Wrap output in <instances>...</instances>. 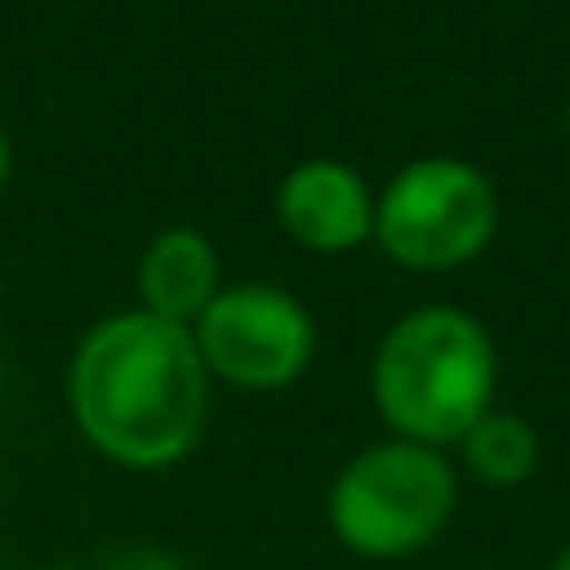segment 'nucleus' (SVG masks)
<instances>
[{"instance_id":"f257e3e1","label":"nucleus","mask_w":570,"mask_h":570,"mask_svg":"<svg viewBox=\"0 0 570 570\" xmlns=\"http://www.w3.org/2000/svg\"><path fill=\"white\" fill-rule=\"evenodd\" d=\"M66 405L96 455L120 471H170L206 435L210 371L190 325L150 311L96 321L66 365Z\"/></svg>"},{"instance_id":"f03ea898","label":"nucleus","mask_w":570,"mask_h":570,"mask_svg":"<svg viewBox=\"0 0 570 570\" xmlns=\"http://www.w3.org/2000/svg\"><path fill=\"white\" fill-rule=\"evenodd\" d=\"M501 355L471 311L421 305L385 331L371 361V401L395 441L445 451L495 411Z\"/></svg>"},{"instance_id":"7ed1b4c3","label":"nucleus","mask_w":570,"mask_h":570,"mask_svg":"<svg viewBox=\"0 0 570 570\" xmlns=\"http://www.w3.org/2000/svg\"><path fill=\"white\" fill-rule=\"evenodd\" d=\"M461 481L445 451L415 441H375L331 481L325 521L361 561H405L451 525Z\"/></svg>"},{"instance_id":"20e7f679","label":"nucleus","mask_w":570,"mask_h":570,"mask_svg":"<svg viewBox=\"0 0 570 570\" xmlns=\"http://www.w3.org/2000/svg\"><path fill=\"white\" fill-rule=\"evenodd\" d=\"M501 200L485 170L451 156L401 166L375 196V246L405 271H461L495 240Z\"/></svg>"},{"instance_id":"39448f33","label":"nucleus","mask_w":570,"mask_h":570,"mask_svg":"<svg viewBox=\"0 0 570 570\" xmlns=\"http://www.w3.org/2000/svg\"><path fill=\"white\" fill-rule=\"evenodd\" d=\"M210 381L236 391H285L315 361V321L281 285H220V295L190 325Z\"/></svg>"},{"instance_id":"423d86ee","label":"nucleus","mask_w":570,"mask_h":570,"mask_svg":"<svg viewBox=\"0 0 570 570\" xmlns=\"http://www.w3.org/2000/svg\"><path fill=\"white\" fill-rule=\"evenodd\" d=\"M276 220L301 250L345 256L375 236V190L345 160H301L276 186Z\"/></svg>"},{"instance_id":"0eeeda50","label":"nucleus","mask_w":570,"mask_h":570,"mask_svg":"<svg viewBox=\"0 0 570 570\" xmlns=\"http://www.w3.org/2000/svg\"><path fill=\"white\" fill-rule=\"evenodd\" d=\"M140 311L170 325H196L220 295V256L196 226H170L140 250L136 266Z\"/></svg>"},{"instance_id":"6e6552de","label":"nucleus","mask_w":570,"mask_h":570,"mask_svg":"<svg viewBox=\"0 0 570 570\" xmlns=\"http://www.w3.org/2000/svg\"><path fill=\"white\" fill-rule=\"evenodd\" d=\"M461 461L491 491H515L535 475L541 465V441H535L531 421L511 411H485L471 431L461 435Z\"/></svg>"},{"instance_id":"1a4fd4ad","label":"nucleus","mask_w":570,"mask_h":570,"mask_svg":"<svg viewBox=\"0 0 570 570\" xmlns=\"http://www.w3.org/2000/svg\"><path fill=\"white\" fill-rule=\"evenodd\" d=\"M96 570H190V566L166 546H126V551L106 556Z\"/></svg>"},{"instance_id":"9d476101","label":"nucleus","mask_w":570,"mask_h":570,"mask_svg":"<svg viewBox=\"0 0 570 570\" xmlns=\"http://www.w3.org/2000/svg\"><path fill=\"white\" fill-rule=\"evenodd\" d=\"M10 170H16V150H10V136L0 130V196H6V186H10Z\"/></svg>"},{"instance_id":"9b49d317","label":"nucleus","mask_w":570,"mask_h":570,"mask_svg":"<svg viewBox=\"0 0 570 570\" xmlns=\"http://www.w3.org/2000/svg\"><path fill=\"white\" fill-rule=\"evenodd\" d=\"M551 570H570V546H561V551H556V561H551Z\"/></svg>"},{"instance_id":"f8f14e48","label":"nucleus","mask_w":570,"mask_h":570,"mask_svg":"<svg viewBox=\"0 0 570 570\" xmlns=\"http://www.w3.org/2000/svg\"><path fill=\"white\" fill-rule=\"evenodd\" d=\"M46 570H90V566H46Z\"/></svg>"}]
</instances>
